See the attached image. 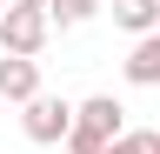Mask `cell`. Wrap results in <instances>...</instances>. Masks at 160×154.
I'll list each match as a JSON object with an SVG mask.
<instances>
[{"mask_svg": "<svg viewBox=\"0 0 160 154\" xmlns=\"http://www.w3.org/2000/svg\"><path fill=\"white\" fill-rule=\"evenodd\" d=\"M113 141H127V107L113 101V94H93V101H80V127L67 154H107Z\"/></svg>", "mask_w": 160, "mask_h": 154, "instance_id": "obj_1", "label": "cell"}, {"mask_svg": "<svg viewBox=\"0 0 160 154\" xmlns=\"http://www.w3.org/2000/svg\"><path fill=\"white\" fill-rule=\"evenodd\" d=\"M20 127H27V141H40V147H53V141H73V127H80V107H73V101H60V94H40V101L20 114Z\"/></svg>", "mask_w": 160, "mask_h": 154, "instance_id": "obj_2", "label": "cell"}, {"mask_svg": "<svg viewBox=\"0 0 160 154\" xmlns=\"http://www.w3.org/2000/svg\"><path fill=\"white\" fill-rule=\"evenodd\" d=\"M47 34H53L47 7H7V20H0V47L20 54V61H33V54L47 47Z\"/></svg>", "mask_w": 160, "mask_h": 154, "instance_id": "obj_3", "label": "cell"}, {"mask_svg": "<svg viewBox=\"0 0 160 154\" xmlns=\"http://www.w3.org/2000/svg\"><path fill=\"white\" fill-rule=\"evenodd\" d=\"M40 61H20V54H0V101H20V107H33L40 101Z\"/></svg>", "mask_w": 160, "mask_h": 154, "instance_id": "obj_4", "label": "cell"}, {"mask_svg": "<svg viewBox=\"0 0 160 154\" xmlns=\"http://www.w3.org/2000/svg\"><path fill=\"white\" fill-rule=\"evenodd\" d=\"M113 27H127L133 40L160 34V0H113Z\"/></svg>", "mask_w": 160, "mask_h": 154, "instance_id": "obj_5", "label": "cell"}, {"mask_svg": "<svg viewBox=\"0 0 160 154\" xmlns=\"http://www.w3.org/2000/svg\"><path fill=\"white\" fill-rule=\"evenodd\" d=\"M127 81H133V87H160V34L133 40V54H127Z\"/></svg>", "mask_w": 160, "mask_h": 154, "instance_id": "obj_6", "label": "cell"}, {"mask_svg": "<svg viewBox=\"0 0 160 154\" xmlns=\"http://www.w3.org/2000/svg\"><path fill=\"white\" fill-rule=\"evenodd\" d=\"M100 13V0H47V20L53 27H87Z\"/></svg>", "mask_w": 160, "mask_h": 154, "instance_id": "obj_7", "label": "cell"}, {"mask_svg": "<svg viewBox=\"0 0 160 154\" xmlns=\"http://www.w3.org/2000/svg\"><path fill=\"white\" fill-rule=\"evenodd\" d=\"M127 154H160V127H127Z\"/></svg>", "mask_w": 160, "mask_h": 154, "instance_id": "obj_8", "label": "cell"}, {"mask_svg": "<svg viewBox=\"0 0 160 154\" xmlns=\"http://www.w3.org/2000/svg\"><path fill=\"white\" fill-rule=\"evenodd\" d=\"M13 7H47V0H13Z\"/></svg>", "mask_w": 160, "mask_h": 154, "instance_id": "obj_9", "label": "cell"}, {"mask_svg": "<svg viewBox=\"0 0 160 154\" xmlns=\"http://www.w3.org/2000/svg\"><path fill=\"white\" fill-rule=\"evenodd\" d=\"M107 154H127V147H120V141H113V147H107Z\"/></svg>", "mask_w": 160, "mask_h": 154, "instance_id": "obj_10", "label": "cell"}]
</instances>
